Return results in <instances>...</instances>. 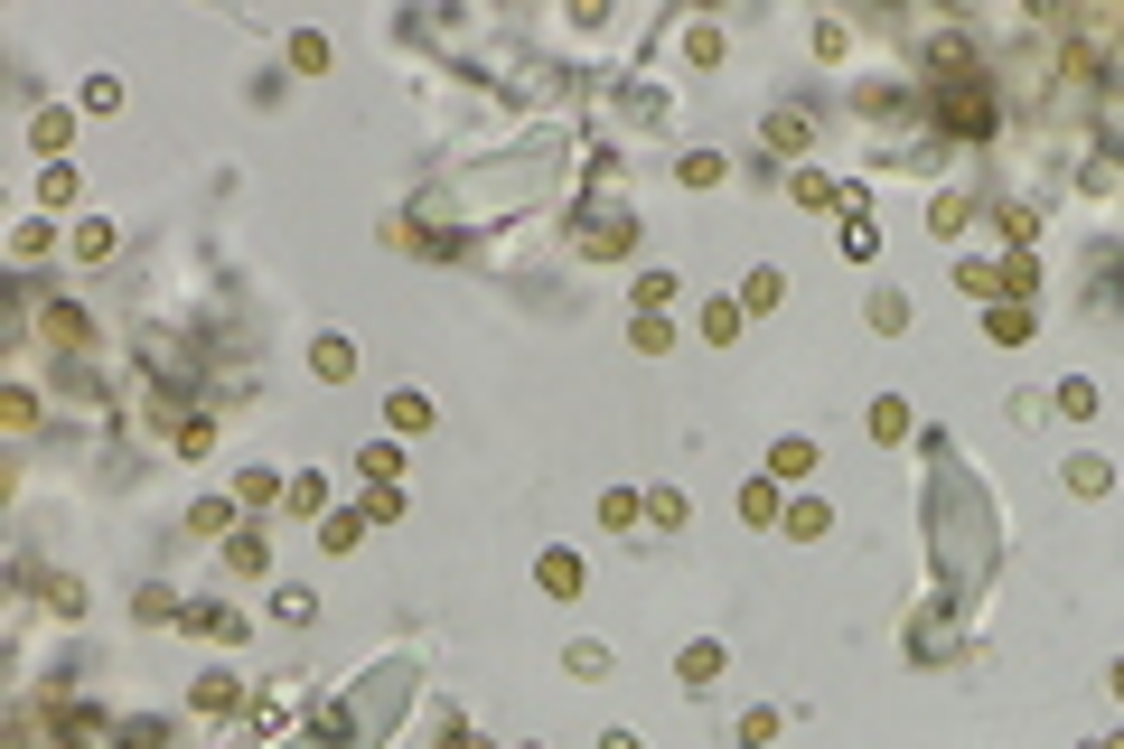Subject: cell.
I'll list each match as a JSON object with an SVG mask.
<instances>
[{"mask_svg": "<svg viewBox=\"0 0 1124 749\" xmlns=\"http://www.w3.org/2000/svg\"><path fill=\"white\" fill-rule=\"evenodd\" d=\"M984 123H994V104H984V85H975V94H965V85L946 94V131H984Z\"/></svg>", "mask_w": 1124, "mask_h": 749, "instance_id": "1", "label": "cell"}, {"mask_svg": "<svg viewBox=\"0 0 1124 749\" xmlns=\"http://www.w3.org/2000/svg\"><path fill=\"white\" fill-rule=\"evenodd\" d=\"M581 253H628V225L609 215V225H581Z\"/></svg>", "mask_w": 1124, "mask_h": 749, "instance_id": "2", "label": "cell"}, {"mask_svg": "<svg viewBox=\"0 0 1124 749\" xmlns=\"http://www.w3.org/2000/svg\"><path fill=\"white\" fill-rule=\"evenodd\" d=\"M816 468V441H778V478H806Z\"/></svg>", "mask_w": 1124, "mask_h": 749, "instance_id": "3", "label": "cell"}]
</instances>
